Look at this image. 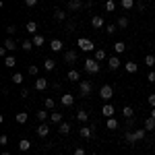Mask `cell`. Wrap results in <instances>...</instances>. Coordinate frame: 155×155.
I'll return each instance as SVG.
<instances>
[{
	"mask_svg": "<svg viewBox=\"0 0 155 155\" xmlns=\"http://www.w3.org/2000/svg\"><path fill=\"white\" fill-rule=\"evenodd\" d=\"M15 31H17V27H15V25H8V27H6V33H8V37L15 35Z\"/></svg>",
	"mask_w": 155,
	"mask_h": 155,
	"instance_id": "ee69618b",
	"label": "cell"
},
{
	"mask_svg": "<svg viewBox=\"0 0 155 155\" xmlns=\"http://www.w3.org/2000/svg\"><path fill=\"white\" fill-rule=\"evenodd\" d=\"M116 25H118L120 29H126V27H128V17H120Z\"/></svg>",
	"mask_w": 155,
	"mask_h": 155,
	"instance_id": "d6a6232c",
	"label": "cell"
},
{
	"mask_svg": "<svg viewBox=\"0 0 155 155\" xmlns=\"http://www.w3.org/2000/svg\"><path fill=\"white\" fill-rule=\"evenodd\" d=\"M35 116H37V120H39V122H46V118H48V112H46V110H39Z\"/></svg>",
	"mask_w": 155,
	"mask_h": 155,
	"instance_id": "8d00e7d4",
	"label": "cell"
},
{
	"mask_svg": "<svg viewBox=\"0 0 155 155\" xmlns=\"http://www.w3.org/2000/svg\"><path fill=\"white\" fill-rule=\"evenodd\" d=\"M50 50L52 52H62V41L60 39H52L50 41Z\"/></svg>",
	"mask_w": 155,
	"mask_h": 155,
	"instance_id": "9a60e30c",
	"label": "cell"
},
{
	"mask_svg": "<svg viewBox=\"0 0 155 155\" xmlns=\"http://www.w3.org/2000/svg\"><path fill=\"white\" fill-rule=\"evenodd\" d=\"M25 29L29 31V35H37V23L35 21H29V23L25 25Z\"/></svg>",
	"mask_w": 155,
	"mask_h": 155,
	"instance_id": "5bb4252c",
	"label": "cell"
},
{
	"mask_svg": "<svg viewBox=\"0 0 155 155\" xmlns=\"http://www.w3.org/2000/svg\"><path fill=\"white\" fill-rule=\"evenodd\" d=\"M44 41H46V39H44V35H39V33H37V35H33V46H41Z\"/></svg>",
	"mask_w": 155,
	"mask_h": 155,
	"instance_id": "f35d334b",
	"label": "cell"
},
{
	"mask_svg": "<svg viewBox=\"0 0 155 155\" xmlns=\"http://www.w3.org/2000/svg\"><path fill=\"white\" fill-rule=\"evenodd\" d=\"M83 68L89 72V74H97V72H99V62H97L95 58H87L85 64H83Z\"/></svg>",
	"mask_w": 155,
	"mask_h": 155,
	"instance_id": "6da1fadb",
	"label": "cell"
},
{
	"mask_svg": "<svg viewBox=\"0 0 155 155\" xmlns=\"http://www.w3.org/2000/svg\"><path fill=\"white\" fill-rule=\"evenodd\" d=\"M15 64H17V58H15V56H6V58H4V66H8V68H12V66H15Z\"/></svg>",
	"mask_w": 155,
	"mask_h": 155,
	"instance_id": "4316f807",
	"label": "cell"
},
{
	"mask_svg": "<svg viewBox=\"0 0 155 155\" xmlns=\"http://www.w3.org/2000/svg\"><path fill=\"white\" fill-rule=\"evenodd\" d=\"M137 8L139 11H145V2H137Z\"/></svg>",
	"mask_w": 155,
	"mask_h": 155,
	"instance_id": "11a10c76",
	"label": "cell"
},
{
	"mask_svg": "<svg viewBox=\"0 0 155 155\" xmlns=\"http://www.w3.org/2000/svg\"><path fill=\"white\" fill-rule=\"evenodd\" d=\"M114 50H116V54H122V52L126 50V44H124V41H116V44H114Z\"/></svg>",
	"mask_w": 155,
	"mask_h": 155,
	"instance_id": "4dcf8cb0",
	"label": "cell"
},
{
	"mask_svg": "<svg viewBox=\"0 0 155 155\" xmlns=\"http://www.w3.org/2000/svg\"><path fill=\"white\" fill-rule=\"evenodd\" d=\"M147 101H149V106H151V107H155V93L147 97Z\"/></svg>",
	"mask_w": 155,
	"mask_h": 155,
	"instance_id": "7dc6e473",
	"label": "cell"
},
{
	"mask_svg": "<svg viewBox=\"0 0 155 155\" xmlns=\"http://www.w3.org/2000/svg\"><path fill=\"white\" fill-rule=\"evenodd\" d=\"M25 4H27V6H35L37 4V0H23Z\"/></svg>",
	"mask_w": 155,
	"mask_h": 155,
	"instance_id": "816d5d0a",
	"label": "cell"
},
{
	"mask_svg": "<svg viewBox=\"0 0 155 155\" xmlns=\"http://www.w3.org/2000/svg\"><path fill=\"white\" fill-rule=\"evenodd\" d=\"M74 155H87V153H85L83 147H77V149H74Z\"/></svg>",
	"mask_w": 155,
	"mask_h": 155,
	"instance_id": "c3c4849f",
	"label": "cell"
},
{
	"mask_svg": "<svg viewBox=\"0 0 155 155\" xmlns=\"http://www.w3.org/2000/svg\"><path fill=\"white\" fill-rule=\"evenodd\" d=\"M54 19H56L58 23H62V21L66 19V12H62V8H56V11H54Z\"/></svg>",
	"mask_w": 155,
	"mask_h": 155,
	"instance_id": "603a6c76",
	"label": "cell"
},
{
	"mask_svg": "<svg viewBox=\"0 0 155 155\" xmlns=\"http://www.w3.org/2000/svg\"><path fill=\"white\" fill-rule=\"evenodd\" d=\"M122 114H124V118L128 120V118H132V116H134V110H132L130 106H124V107H122Z\"/></svg>",
	"mask_w": 155,
	"mask_h": 155,
	"instance_id": "d4e9b609",
	"label": "cell"
},
{
	"mask_svg": "<svg viewBox=\"0 0 155 155\" xmlns=\"http://www.w3.org/2000/svg\"><path fill=\"white\" fill-rule=\"evenodd\" d=\"M126 126H128V128H132V126H134V118H128V120H126Z\"/></svg>",
	"mask_w": 155,
	"mask_h": 155,
	"instance_id": "f5cc1de1",
	"label": "cell"
},
{
	"mask_svg": "<svg viewBox=\"0 0 155 155\" xmlns=\"http://www.w3.org/2000/svg\"><path fill=\"white\" fill-rule=\"evenodd\" d=\"M29 74H31V77H35V74H37V66H35V64L29 66Z\"/></svg>",
	"mask_w": 155,
	"mask_h": 155,
	"instance_id": "f6af8a7d",
	"label": "cell"
},
{
	"mask_svg": "<svg viewBox=\"0 0 155 155\" xmlns=\"http://www.w3.org/2000/svg\"><path fill=\"white\" fill-rule=\"evenodd\" d=\"M12 83L21 85V83H23V74H21V72H15V74H12Z\"/></svg>",
	"mask_w": 155,
	"mask_h": 155,
	"instance_id": "d590c367",
	"label": "cell"
},
{
	"mask_svg": "<svg viewBox=\"0 0 155 155\" xmlns=\"http://www.w3.org/2000/svg\"><path fill=\"white\" fill-rule=\"evenodd\" d=\"M116 29H118V25H106V33H116Z\"/></svg>",
	"mask_w": 155,
	"mask_h": 155,
	"instance_id": "b9f144b4",
	"label": "cell"
},
{
	"mask_svg": "<svg viewBox=\"0 0 155 155\" xmlns=\"http://www.w3.org/2000/svg\"><path fill=\"white\" fill-rule=\"evenodd\" d=\"M35 89L37 91H46V89H48V79H37L35 81Z\"/></svg>",
	"mask_w": 155,
	"mask_h": 155,
	"instance_id": "4fadbf2b",
	"label": "cell"
},
{
	"mask_svg": "<svg viewBox=\"0 0 155 155\" xmlns=\"http://www.w3.org/2000/svg\"><path fill=\"white\" fill-rule=\"evenodd\" d=\"M35 132H37V137H41V139H46V137L50 134V126L46 124V122H41V124H39V126L35 128Z\"/></svg>",
	"mask_w": 155,
	"mask_h": 155,
	"instance_id": "5b68a950",
	"label": "cell"
},
{
	"mask_svg": "<svg viewBox=\"0 0 155 155\" xmlns=\"http://www.w3.org/2000/svg\"><path fill=\"white\" fill-rule=\"evenodd\" d=\"M95 60H106V50H95Z\"/></svg>",
	"mask_w": 155,
	"mask_h": 155,
	"instance_id": "ab89813d",
	"label": "cell"
},
{
	"mask_svg": "<svg viewBox=\"0 0 155 155\" xmlns=\"http://www.w3.org/2000/svg\"><path fill=\"white\" fill-rule=\"evenodd\" d=\"M50 120H52L54 124H60V122H62V114H60V112H52V114H50Z\"/></svg>",
	"mask_w": 155,
	"mask_h": 155,
	"instance_id": "484cf974",
	"label": "cell"
},
{
	"mask_svg": "<svg viewBox=\"0 0 155 155\" xmlns=\"http://www.w3.org/2000/svg\"><path fill=\"white\" fill-rule=\"evenodd\" d=\"M21 48H23L25 52H29V50L33 48V39H25L23 44H21Z\"/></svg>",
	"mask_w": 155,
	"mask_h": 155,
	"instance_id": "e575fe53",
	"label": "cell"
},
{
	"mask_svg": "<svg viewBox=\"0 0 155 155\" xmlns=\"http://www.w3.org/2000/svg\"><path fill=\"white\" fill-rule=\"evenodd\" d=\"M120 64H122V62H120V58H118V56H112V58L107 60V66H110V71H116V68H118Z\"/></svg>",
	"mask_w": 155,
	"mask_h": 155,
	"instance_id": "8fae6325",
	"label": "cell"
},
{
	"mask_svg": "<svg viewBox=\"0 0 155 155\" xmlns=\"http://www.w3.org/2000/svg\"><path fill=\"white\" fill-rule=\"evenodd\" d=\"M101 114H104L106 118H112V116L116 114V110H114V106H112V104H106V106L101 107Z\"/></svg>",
	"mask_w": 155,
	"mask_h": 155,
	"instance_id": "52a82bcc",
	"label": "cell"
},
{
	"mask_svg": "<svg viewBox=\"0 0 155 155\" xmlns=\"http://www.w3.org/2000/svg\"><path fill=\"white\" fill-rule=\"evenodd\" d=\"M151 118H155V107H153V110H151Z\"/></svg>",
	"mask_w": 155,
	"mask_h": 155,
	"instance_id": "9f6ffc18",
	"label": "cell"
},
{
	"mask_svg": "<svg viewBox=\"0 0 155 155\" xmlns=\"http://www.w3.org/2000/svg\"><path fill=\"white\" fill-rule=\"evenodd\" d=\"M91 91H93V85H91V81H81L79 83V95L81 97H87V95H91Z\"/></svg>",
	"mask_w": 155,
	"mask_h": 155,
	"instance_id": "7a4b0ae2",
	"label": "cell"
},
{
	"mask_svg": "<svg viewBox=\"0 0 155 155\" xmlns=\"http://www.w3.org/2000/svg\"><path fill=\"white\" fill-rule=\"evenodd\" d=\"M72 104H74V95H72V93H64V95H62V106L71 107Z\"/></svg>",
	"mask_w": 155,
	"mask_h": 155,
	"instance_id": "9c48e42d",
	"label": "cell"
},
{
	"mask_svg": "<svg viewBox=\"0 0 155 155\" xmlns=\"http://www.w3.org/2000/svg\"><path fill=\"white\" fill-rule=\"evenodd\" d=\"M145 130H155V118L145 120Z\"/></svg>",
	"mask_w": 155,
	"mask_h": 155,
	"instance_id": "f1b7e54d",
	"label": "cell"
},
{
	"mask_svg": "<svg viewBox=\"0 0 155 155\" xmlns=\"http://www.w3.org/2000/svg\"><path fill=\"white\" fill-rule=\"evenodd\" d=\"M4 48L8 50V52H15V50L19 48V46L15 44V39H12V37H6V39H4Z\"/></svg>",
	"mask_w": 155,
	"mask_h": 155,
	"instance_id": "7c38bea8",
	"label": "cell"
},
{
	"mask_svg": "<svg viewBox=\"0 0 155 155\" xmlns=\"http://www.w3.org/2000/svg\"><path fill=\"white\" fill-rule=\"evenodd\" d=\"M0 155H11V153H6V151H2V153H0Z\"/></svg>",
	"mask_w": 155,
	"mask_h": 155,
	"instance_id": "6f0895ef",
	"label": "cell"
},
{
	"mask_svg": "<svg viewBox=\"0 0 155 155\" xmlns=\"http://www.w3.org/2000/svg\"><path fill=\"white\" fill-rule=\"evenodd\" d=\"M21 97H29V89H21Z\"/></svg>",
	"mask_w": 155,
	"mask_h": 155,
	"instance_id": "db71d44e",
	"label": "cell"
},
{
	"mask_svg": "<svg viewBox=\"0 0 155 155\" xmlns=\"http://www.w3.org/2000/svg\"><path fill=\"white\" fill-rule=\"evenodd\" d=\"M44 68H46V71H54V68H56V60H54V58H46Z\"/></svg>",
	"mask_w": 155,
	"mask_h": 155,
	"instance_id": "7402d4cb",
	"label": "cell"
},
{
	"mask_svg": "<svg viewBox=\"0 0 155 155\" xmlns=\"http://www.w3.org/2000/svg\"><path fill=\"white\" fill-rule=\"evenodd\" d=\"M77 120H79V122H87V120H89V114H87V112H85V110H79V112H77Z\"/></svg>",
	"mask_w": 155,
	"mask_h": 155,
	"instance_id": "cb8c5ba5",
	"label": "cell"
},
{
	"mask_svg": "<svg viewBox=\"0 0 155 155\" xmlns=\"http://www.w3.org/2000/svg\"><path fill=\"white\" fill-rule=\"evenodd\" d=\"M126 141H128V143H139V139H137L134 130H128V132H126Z\"/></svg>",
	"mask_w": 155,
	"mask_h": 155,
	"instance_id": "1f68e13d",
	"label": "cell"
},
{
	"mask_svg": "<svg viewBox=\"0 0 155 155\" xmlns=\"http://www.w3.org/2000/svg\"><path fill=\"white\" fill-rule=\"evenodd\" d=\"M106 11L107 12H114V11H116V2H114V0H107V2H106Z\"/></svg>",
	"mask_w": 155,
	"mask_h": 155,
	"instance_id": "74e56055",
	"label": "cell"
},
{
	"mask_svg": "<svg viewBox=\"0 0 155 155\" xmlns=\"http://www.w3.org/2000/svg\"><path fill=\"white\" fill-rule=\"evenodd\" d=\"M58 132L60 134H68V132H71V124H68V122H60Z\"/></svg>",
	"mask_w": 155,
	"mask_h": 155,
	"instance_id": "44dd1931",
	"label": "cell"
},
{
	"mask_svg": "<svg viewBox=\"0 0 155 155\" xmlns=\"http://www.w3.org/2000/svg\"><path fill=\"white\" fill-rule=\"evenodd\" d=\"M134 134H137V139H139V141H141V139H145V130H143V128H137V130H134Z\"/></svg>",
	"mask_w": 155,
	"mask_h": 155,
	"instance_id": "7bdbcfd3",
	"label": "cell"
},
{
	"mask_svg": "<svg viewBox=\"0 0 155 155\" xmlns=\"http://www.w3.org/2000/svg\"><path fill=\"white\" fill-rule=\"evenodd\" d=\"M91 25H93V29H101V27H104V19L95 15V17L91 19Z\"/></svg>",
	"mask_w": 155,
	"mask_h": 155,
	"instance_id": "d6986e66",
	"label": "cell"
},
{
	"mask_svg": "<svg viewBox=\"0 0 155 155\" xmlns=\"http://www.w3.org/2000/svg\"><path fill=\"white\" fill-rule=\"evenodd\" d=\"M68 8L71 11H81L83 8V2L81 0H68Z\"/></svg>",
	"mask_w": 155,
	"mask_h": 155,
	"instance_id": "2e32d148",
	"label": "cell"
},
{
	"mask_svg": "<svg viewBox=\"0 0 155 155\" xmlns=\"http://www.w3.org/2000/svg\"><path fill=\"white\" fill-rule=\"evenodd\" d=\"M124 71L128 72V74H134V72L139 71V64L137 62H124Z\"/></svg>",
	"mask_w": 155,
	"mask_h": 155,
	"instance_id": "30bf717a",
	"label": "cell"
},
{
	"mask_svg": "<svg viewBox=\"0 0 155 155\" xmlns=\"http://www.w3.org/2000/svg\"><path fill=\"white\" fill-rule=\"evenodd\" d=\"M120 4H122L124 11H130L132 6H134V0H120Z\"/></svg>",
	"mask_w": 155,
	"mask_h": 155,
	"instance_id": "f546056e",
	"label": "cell"
},
{
	"mask_svg": "<svg viewBox=\"0 0 155 155\" xmlns=\"http://www.w3.org/2000/svg\"><path fill=\"white\" fill-rule=\"evenodd\" d=\"M147 81H149V83H155V71H151L147 74Z\"/></svg>",
	"mask_w": 155,
	"mask_h": 155,
	"instance_id": "bcb514c9",
	"label": "cell"
},
{
	"mask_svg": "<svg viewBox=\"0 0 155 155\" xmlns=\"http://www.w3.org/2000/svg\"><path fill=\"white\" fill-rule=\"evenodd\" d=\"M6 52H8V50L2 46V48H0V58H6Z\"/></svg>",
	"mask_w": 155,
	"mask_h": 155,
	"instance_id": "681fc988",
	"label": "cell"
},
{
	"mask_svg": "<svg viewBox=\"0 0 155 155\" xmlns=\"http://www.w3.org/2000/svg\"><path fill=\"white\" fill-rule=\"evenodd\" d=\"M54 106H56V101L52 97H46V110H54Z\"/></svg>",
	"mask_w": 155,
	"mask_h": 155,
	"instance_id": "60d3db41",
	"label": "cell"
},
{
	"mask_svg": "<svg viewBox=\"0 0 155 155\" xmlns=\"http://www.w3.org/2000/svg\"><path fill=\"white\" fill-rule=\"evenodd\" d=\"M29 149H31V141H27V139H21V141H19V151H29Z\"/></svg>",
	"mask_w": 155,
	"mask_h": 155,
	"instance_id": "e0dca14e",
	"label": "cell"
},
{
	"mask_svg": "<svg viewBox=\"0 0 155 155\" xmlns=\"http://www.w3.org/2000/svg\"><path fill=\"white\" fill-rule=\"evenodd\" d=\"M93 128H95V126H81V128H79V134H81L83 139H91V137H93Z\"/></svg>",
	"mask_w": 155,
	"mask_h": 155,
	"instance_id": "8992f818",
	"label": "cell"
},
{
	"mask_svg": "<svg viewBox=\"0 0 155 155\" xmlns=\"http://www.w3.org/2000/svg\"><path fill=\"white\" fill-rule=\"evenodd\" d=\"M106 126L110 128V130H116V128H118V120L114 118V116H112V118H107L106 120Z\"/></svg>",
	"mask_w": 155,
	"mask_h": 155,
	"instance_id": "ffe728a7",
	"label": "cell"
},
{
	"mask_svg": "<svg viewBox=\"0 0 155 155\" xmlns=\"http://www.w3.org/2000/svg\"><path fill=\"white\" fill-rule=\"evenodd\" d=\"M8 143V137H6V134H2V137H0V145H6Z\"/></svg>",
	"mask_w": 155,
	"mask_h": 155,
	"instance_id": "f907efd6",
	"label": "cell"
},
{
	"mask_svg": "<svg viewBox=\"0 0 155 155\" xmlns=\"http://www.w3.org/2000/svg\"><path fill=\"white\" fill-rule=\"evenodd\" d=\"M27 118H29V116H27V112H19V114H17V122H19V124H25Z\"/></svg>",
	"mask_w": 155,
	"mask_h": 155,
	"instance_id": "836d02e7",
	"label": "cell"
},
{
	"mask_svg": "<svg viewBox=\"0 0 155 155\" xmlns=\"http://www.w3.org/2000/svg\"><path fill=\"white\" fill-rule=\"evenodd\" d=\"M145 66H149V68L155 66V56L153 54H147V56H145Z\"/></svg>",
	"mask_w": 155,
	"mask_h": 155,
	"instance_id": "83f0119b",
	"label": "cell"
},
{
	"mask_svg": "<svg viewBox=\"0 0 155 155\" xmlns=\"http://www.w3.org/2000/svg\"><path fill=\"white\" fill-rule=\"evenodd\" d=\"M66 79H68V81H72V83H77V81L81 79V74H79V71H74V68H72V71H68Z\"/></svg>",
	"mask_w": 155,
	"mask_h": 155,
	"instance_id": "ac0fdd59",
	"label": "cell"
},
{
	"mask_svg": "<svg viewBox=\"0 0 155 155\" xmlns=\"http://www.w3.org/2000/svg\"><path fill=\"white\" fill-rule=\"evenodd\" d=\"M112 95H114V87H112V85H101V89H99V97L106 99V101H110Z\"/></svg>",
	"mask_w": 155,
	"mask_h": 155,
	"instance_id": "3957f363",
	"label": "cell"
},
{
	"mask_svg": "<svg viewBox=\"0 0 155 155\" xmlns=\"http://www.w3.org/2000/svg\"><path fill=\"white\" fill-rule=\"evenodd\" d=\"M79 48L83 50V52H93V50H95V44H93L91 39H87V37H81V39H79Z\"/></svg>",
	"mask_w": 155,
	"mask_h": 155,
	"instance_id": "277c9868",
	"label": "cell"
},
{
	"mask_svg": "<svg viewBox=\"0 0 155 155\" xmlns=\"http://www.w3.org/2000/svg\"><path fill=\"white\" fill-rule=\"evenodd\" d=\"M91 155H97V153H91Z\"/></svg>",
	"mask_w": 155,
	"mask_h": 155,
	"instance_id": "680465c9",
	"label": "cell"
},
{
	"mask_svg": "<svg viewBox=\"0 0 155 155\" xmlns=\"http://www.w3.org/2000/svg\"><path fill=\"white\" fill-rule=\"evenodd\" d=\"M64 62H66V64H74V62H77V52H74V50H68V52L64 54Z\"/></svg>",
	"mask_w": 155,
	"mask_h": 155,
	"instance_id": "ba28073f",
	"label": "cell"
}]
</instances>
